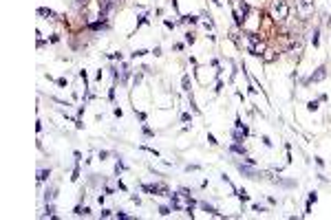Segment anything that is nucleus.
I'll return each mask as SVG.
<instances>
[{"label": "nucleus", "mask_w": 331, "mask_h": 220, "mask_svg": "<svg viewBox=\"0 0 331 220\" xmlns=\"http://www.w3.org/2000/svg\"><path fill=\"white\" fill-rule=\"evenodd\" d=\"M265 60H267V62H272V60H274V51H267V53H265Z\"/></svg>", "instance_id": "nucleus-8"}, {"label": "nucleus", "mask_w": 331, "mask_h": 220, "mask_svg": "<svg viewBox=\"0 0 331 220\" xmlns=\"http://www.w3.org/2000/svg\"><path fill=\"white\" fill-rule=\"evenodd\" d=\"M73 2H75V7H84V5H87V0H73Z\"/></svg>", "instance_id": "nucleus-9"}, {"label": "nucleus", "mask_w": 331, "mask_h": 220, "mask_svg": "<svg viewBox=\"0 0 331 220\" xmlns=\"http://www.w3.org/2000/svg\"><path fill=\"white\" fill-rule=\"evenodd\" d=\"M298 9H300L302 16L314 14V0H298Z\"/></svg>", "instance_id": "nucleus-3"}, {"label": "nucleus", "mask_w": 331, "mask_h": 220, "mask_svg": "<svg viewBox=\"0 0 331 220\" xmlns=\"http://www.w3.org/2000/svg\"><path fill=\"white\" fill-rule=\"evenodd\" d=\"M170 196H173V207H174V209L190 211L192 205H194V201H192L190 194H186V191H179V194H170Z\"/></svg>", "instance_id": "nucleus-1"}, {"label": "nucleus", "mask_w": 331, "mask_h": 220, "mask_svg": "<svg viewBox=\"0 0 331 220\" xmlns=\"http://www.w3.org/2000/svg\"><path fill=\"white\" fill-rule=\"evenodd\" d=\"M289 16L287 0H272V18L274 20H285Z\"/></svg>", "instance_id": "nucleus-2"}, {"label": "nucleus", "mask_w": 331, "mask_h": 220, "mask_svg": "<svg viewBox=\"0 0 331 220\" xmlns=\"http://www.w3.org/2000/svg\"><path fill=\"white\" fill-rule=\"evenodd\" d=\"M144 189L146 191H153V194H157V191H159V194H168V187H166V185H144ZM168 196H170V194H168Z\"/></svg>", "instance_id": "nucleus-5"}, {"label": "nucleus", "mask_w": 331, "mask_h": 220, "mask_svg": "<svg viewBox=\"0 0 331 220\" xmlns=\"http://www.w3.org/2000/svg\"><path fill=\"white\" fill-rule=\"evenodd\" d=\"M239 170H241V172H243V174H247V176H252V178H254V170H252L250 168V165H243V163H241V165H239Z\"/></svg>", "instance_id": "nucleus-6"}, {"label": "nucleus", "mask_w": 331, "mask_h": 220, "mask_svg": "<svg viewBox=\"0 0 331 220\" xmlns=\"http://www.w3.org/2000/svg\"><path fill=\"white\" fill-rule=\"evenodd\" d=\"M325 77H327V68L320 66V68H316V73H314V75L307 79V84H314V81H322Z\"/></svg>", "instance_id": "nucleus-4"}, {"label": "nucleus", "mask_w": 331, "mask_h": 220, "mask_svg": "<svg viewBox=\"0 0 331 220\" xmlns=\"http://www.w3.org/2000/svg\"><path fill=\"white\" fill-rule=\"evenodd\" d=\"M49 174H51L49 170H40V172H38V181H47Z\"/></svg>", "instance_id": "nucleus-7"}]
</instances>
